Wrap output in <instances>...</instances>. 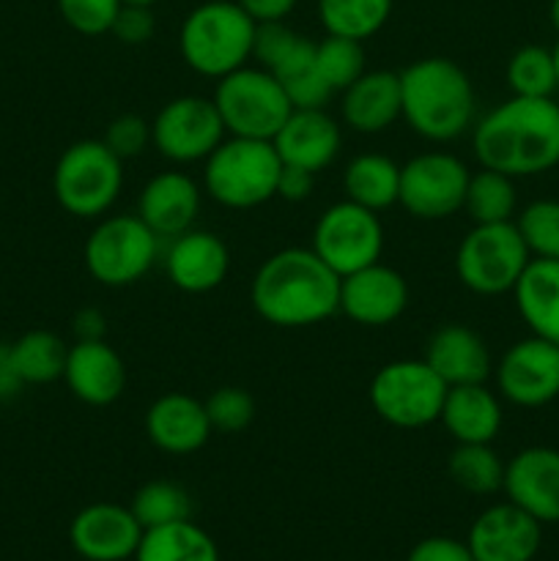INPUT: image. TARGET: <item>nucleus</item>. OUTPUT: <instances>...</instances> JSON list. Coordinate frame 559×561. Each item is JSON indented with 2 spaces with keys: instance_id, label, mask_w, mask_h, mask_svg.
Listing matches in <instances>:
<instances>
[{
  "instance_id": "f257e3e1",
  "label": "nucleus",
  "mask_w": 559,
  "mask_h": 561,
  "mask_svg": "<svg viewBox=\"0 0 559 561\" xmlns=\"http://www.w3.org/2000/svg\"><path fill=\"white\" fill-rule=\"evenodd\" d=\"M480 168L529 179L559 164V104L554 99L510 96L471 126Z\"/></svg>"
},
{
  "instance_id": "f03ea898",
  "label": "nucleus",
  "mask_w": 559,
  "mask_h": 561,
  "mask_svg": "<svg viewBox=\"0 0 559 561\" xmlns=\"http://www.w3.org/2000/svg\"><path fill=\"white\" fill-rule=\"evenodd\" d=\"M250 301L277 329L316 327L340 312V277L310 247H288L258 266Z\"/></svg>"
},
{
  "instance_id": "7ed1b4c3",
  "label": "nucleus",
  "mask_w": 559,
  "mask_h": 561,
  "mask_svg": "<svg viewBox=\"0 0 559 561\" xmlns=\"http://www.w3.org/2000/svg\"><path fill=\"white\" fill-rule=\"evenodd\" d=\"M400 118L431 142H449L475 126V85L449 58H422L406 66L400 71Z\"/></svg>"
},
{
  "instance_id": "20e7f679",
  "label": "nucleus",
  "mask_w": 559,
  "mask_h": 561,
  "mask_svg": "<svg viewBox=\"0 0 559 561\" xmlns=\"http://www.w3.org/2000/svg\"><path fill=\"white\" fill-rule=\"evenodd\" d=\"M258 22L236 0H206L184 16L179 53L195 75L223 80L250 64Z\"/></svg>"
},
{
  "instance_id": "39448f33",
  "label": "nucleus",
  "mask_w": 559,
  "mask_h": 561,
  "mask_svg": "<svg viewBox=\"0 0 559 561\" xmlns=\"http://www.w3.org/2000/svg\"><path fill=\"white\" fill-rule=\"evenodd\" d=\"M283 159L272 140L225 137L203 162V190L225 208H255L277 197Z\"/></svg>"
},
{
  "instance_id": "423d86ee",
  "label": "nucleus",
  "mask_w": 559,
  "mask_h": 561,
  "mask_svg": "<svg viewBox=\"0 0 559 561\" xmlns=\"http://www.w3.org/2000/svg\"><path fill=\"white\" fill-rule=\"evenodd\" d=\"M124 190V162L104 140H80L60 153L53 173L55 201L80 219H102Z\"/></svg>"
},
{
  "instance_id": "0eeeda50",
  "label": "nucleus",
  "mask_w": 559,
  "mask_h": 561,
  "mask_svg": "<svg viewBox=\"0 0 559 561\" xmlns=\"http://www.w3.org/2000/svg\"><path fill=\"white\" fill-rule=\"evenodd\" d=\"M162 239L137 214L102 217L85 241V268L104 288H126L159 261Z\"/></svg>"
},
{
  "instance_id": "6e6552de",
  "label": "nucleus",
  "mask_w": 559,
  "mask_h": 561,
  "mask_svg": "<svg viewBox=\"0 0 559 561\" xmlns=\"http://www.w3.org/2000/svg\"><path fill=\"white\" fill-rule=\"evenodd\" d=\"M214 107L230 137L274 140L294 113L283 85L261 66H241L214 88Z\"/></svg>"
},
{
  "instance_id": "1a4fd4ad",
  "label": "nucleus",
  "mask_w": 559,
  "mask_h": 561,
  "mask_svg": "<svg viewBox=\"0 0 559 561\" xmlns=\"http://www.w3.org/2000/svg\"><path fill=\"white\" fill-rule=\"evenodd\" d=\"M532 255L515 222L475 225L455 252L458 279L477 296L513 294Z\"/></svg>"
},
{
  "instance_id": "9d476101",
  "label": "nucleus",
  "mask_w": 559,
  "mask_h": 561,
  "mask_svg": "<svg viewBox=\"0 0 559 561\" xmlns=\"http://www.w3.org/2000/svg\"><path fill=\"white\" fill-rule=\"evenodd\" d=\"M447 383L425 359H398L384 365L370 381V405L387 425L417 431L438 422Z\"/></svg>"
},
{
  "instance_id": "9b49d317",
  "label": "nucleus",
  "mask_w": 559,
  "mask_h": 561,
  "mask_svg": "<svg viewBox=\"0 0 559 561\" xmlns=\"http://www.w3.org/2000/svg\"><path fill=\"white\" fill-rule=\"evenodd\" d=\"M252 58L283 85L294 110L323 107L334 96L316 64V42L290 31L285 22H261Z\"/></svg>"
},
{
  "instance_id": "f8f14e48",
  "label": "nucleus",
  "mask_w": 559,
  "mask_h": 561,
  "mask_svg": "<svg viewBox=\"0 0 559 561\" xmlns=\"http://www.w3.org/2000/svg\"><path fill=\"white\" fill-rule=\"evenodd\" d=\"M310 250L340 279L381 261L384 228L376 211L360 203L340 201L318 217Z\"/></svg>"
},
{
  "instance_id": "ddd939ff",
  "label": "nucleus",
  "mask_w": 559,
  "mask_h": 561,
  "mask_svg": "<svg viewBox=\"0 0 559 561\" xmlns=\"http://www.w3.org/2000/svg\"><path fill=\"white\" fill-rule=\"evenodd\" d=\"M469 175V168L455 153H420L400 168L398 203L417 219H447L464 208Z\"/></svg>"
},
{
  "instance_id": "4468645a",
  "label": "nucleus",
  "mask_w": 559,
  "mask_h": 561,
  "mask_svg": "<svg viewBox=\"0 0 559 561\" xmlns=\"http://www.w3.org/2000/svg\"><path fill=\"white\" fill-rule=\"evenodd\" d=\"M225 135L223 118L206 96L170 99L151 121V146L175 164L206 162Z\"/></svg>"
},
{
  "instance_id": "2eb2a0df",
  "label": "nucleus",
  "mask_w": 559,
  "mask_h": 561,
  "mask_svg": "<svg viewBox=\"0 0 559 561\" xmlns=\"http://www.w3.org/2000/svg\"><path fill=\"white\" fill-rule=\"evenodd\" d=\"M497 389L518 409H540L559 398V345L529 334L502 354Z\"/></svg>"
},
{
  "instance_id": "dca6fc26",
  "label": "nucleus",
  "mask_w": 559,
  "mask_h": 561,
  "mask_svg": "<svg viewBox=\"0 0 559 561\" xmlns=\"http://www.w3.org/2000/svg\"><path fill=\"white\" fill-rule=\"evenodd\" d=\"M142 526L129 507L96 502L82 507L69 526V542L85 561L135 559L142 540Z\"/></svg>"
},
{
  "instance_id": "f3484780",
  "label": "nucleus",
  "mask_w": 559,
  "mask_h": 561,
  "mask_svg": "<svg viewBox=\"0 0 559 561\" xmlns=\"http://www.w3.org/2000/svg\"><path fill=\"white\" fill-rule=\"evenodd\" d=\"M409 307V283L381 261L340 279V312L360 327H389Z\"/></svg>"
},
{
  "instance_id": "a211bd4d",
  "label": "nucleus",
  "mask_w": 559,
  "mask_h": 561,
  "mask_svg": "<svg viewBox=\"0 0 559 561\" xmlns=\"http://www.w3.org/2000/svg\"><path fill=\"white\" fill-rule=\"evenodd\" d=\"M507 502L537 524H559V449L526 447L504 463Z\"/></svg>"
},
{
  "instance_id": "6ab92c4d",
  "label": "nucleus",
  "mask_w": 559,
  "mask_h": 561,
  "mask_svg": "<svg viewBox=\"0 0 559 561\" xmlns=\"http://www.w3.org/2000/svg\"><path fill=\"white\" fill-rule=\"evenodd\" d=\"M543 524L515 504H493L477 515L466 546L475 561H532L540 551Z\"/></svg>"
},
{
  "instance_id": "aec40b11",
  "label": "nucleus",
  "mask_w": 559,
  "mask_h": 561,
  "mask_svg": "<svg viewBox=\"0 0 559 561\" xmlns=\"http://www.w3.org/2000/svg\"><path fill=\"white\" fill-rule=\"evenodd\" d=\"M272 146L288 168L321 173L340 157L343 129L323 107L294 110L283 129L274 135Z\"/></svg>"
},
{
  "instance_id": "412c9836",
  "label": "nucleus",
  "mask_w": 559,
  "mask_h": 561,
  "mask_svg": "<svg viewBox=\"0 0 559 561\" xmlns=\"http://www.w3.org/2000/svg\"><path fill=\"white\" fill-rule=\"evenodd\" d=\"M201 186L181 170L157 173L137 197V217L162 241L175 239L195 228L201 214Z\"/></svg>"
},
{
  "instance_id": "4be33fe9",
  "label": "nucleus",
  "mask_w": 559,
  "mask_h": 561,
  "mask_svg": "<svg viewBox=\"0 0 559 561\" xmlns=\"http://www.w3.org/2000/svg\"><path fill=\"white\" fill-rule=\"evenodd\" d=\"M228 247L217 233H208V230H186L170 239L164 250L168 279L184 294H208L219 288L228 277Z\"/></svg>"
},
{
  "instance_id": "5701e85b",
  "label": "nucleus",
  "mask_w": 559,
  "mask_h": 561,
  "mask_svg": "<svg viewBox=\"0 0 559 561\" xmlns=\"http://www.w3.org/2000/svg\"><path fill=\"white\" fill-rule=\"evenodd\" d=\"M66 387L88 405H110L124 394L126 365L104 340H77L66 356Z\"/></svg>"
},
{
  "instance_id": "b1692460",
  "label": "nucleus",
  "mask_w": 559,
  "mask_h": 561,
  "mask_svg": "<svg viewBox=\"0 0 559 561\" xmlns=\"http://www.w3.org/2000/svg\"><path fill=\"white\" fill-rule=\"evenodd\" d=\"M146 433L157 449L168 455H192L206 447L214 433L206 403L190 394L170 392L153 400L146 411Z\"/></svg>"
},
{
  "instance_id": "393cba45",
  "label": "nucleus",
  "mask_w": 559,
  "mask_h": 561,
  "mask_svg": "<svg viewBox=\"0 0 559 561\" xmlns=\"http://www.w3.org/2000/svg\"><path fill=\"white\" fill-rule=\"evenodd\" d=\"M422 359L447 387L486 383L493 367L486 340L464 323H447V327L436 329L427 340Z\"/></svg>"
},
{
  "instance_id": "a878e982",
  "label": "nucleus",
  "mask_w": 559,
  "mask_h": 561,
  "mask_svg": "<svg viewBox=\"0 0 559 561\" xmlns=\"http://www.w3.org/2000/svg\"><path fill=\"white\" fill-rule=\"evenodd\" d=\"M340 115L351 131L381 135L403 115L398 71H365L340 93Z\"/></svg>"
},
{
  "instance_id": "bb28decb",
  "label": "nucleus",
  "mask_w": 559,
  "mask_h": 561,
  "mask_svg": "<svg viewBox=\"0 0 559 561\" xmlns=\"http://www.w3.org/2000/svg\"><path fill=\"white\" fill-rule=\"evenodd\" d=\"M502 403L486 383L449 387L438 422L458 444H491L502 431Z\"/></svg>"
},
{
  "instance_id": "cd10ccee",
  "label": "nucleus",
  "mask_w": 559,
  "mask_h": 561,
  "mask_svg": "<svg viewBox=\"0 0 559 561\" xmlns=\"http://www.w3.org/2000/svg\"><path fill=\"white\" fill-rule=\"evenodd\" d=\"M513 299L529 334L559 345V261L532 257L515 283Z\"/></svg>"
},
{
  "instance_id": "c85d7f7f",
  "label": "nucleus",
  "mask_w": 559,
  "mask_h": 561,
  "mask_svg": "<svg viewBox=\"0 0 559 561\" xmlns=\"http://www.w3.org/2000/svg\"><path fill=\"white\" fill-rule=\"evenodd\" d=\"M345 201L360 203L370 211L395 206L400 195V164L384 153H360L345 164Z\"/></svg>"
},
{
  "instance_id": "c756f323",
  "label": "nucleus",
  "mask_w": 559,
  "mask_h": 561,
  "mask_svg": "<svg viewBox=\"0 0 559 561\" xmlns=\"http://www.w3.org/2000/svg\"><path fill=\"white\" fill-rule=\"evenodd\" d=\"M135 561H219V548L197 524L175 520L142 531Z\"/></svg>"
},
{
  "instance_id": "7c9ffc66",
  "label": "nucleus",
  "mask_w": 559,
  "mask_h": 561,
  "mask_svg": "<svg viewBox=\"0 0 559 561\" xmlns=\"http://www.w3.org/2000/svg\"><path fill=\"white\" fill-rule=\"evenodd\" d=\"M464 211L475 225L513 222L518 211V192L515 179L497 173V170H477L469 175L464 197Z\"/></svg>"
},
{
  "instance_id": "2f4dec72",
  "label": "nucleus",
  "mask_w": 559,
  "mask_h": 561,
  "mask_svg": "<svg viewBox=\"0 0 559 561\" xmlns=\"http://www.w3.org/2000/svg\"><path fill=\"white\" fill-rule=\"evenodd\" d=\"M392 14V0H318V20L329 36L365 38L376 36Z\"/></svg>"
},
{
  "instance_id": "473e14b6",
  "label": "nucleus",
  "mask_w": 559,
  "mask_h": 561,
  "mask_svg": "<svg viewBox=\"0 0 559 561\" xmlns=\"http://www.w3.org/2000/svg\"><path fill=\"white\" fill-rule=\"evenodd\" d=\"M11 354H14L16 370H20L25 383H53L64 378L66 356H69V345L47 329H33V332L22 334L16 343H11Z\"/></svg>"
},
{
  "instance_id": "72a5a7b5",
  "label": "nucleus",
  "mask_w": 559,
  "mask_h": 561,
  "mask_svg": "<svg viewBox=\"0 0 559 561\" xmlns=\"http://www.w3.org/2000/svg\"><path fill=\"white\" fill-rule=\"evenodd\" d=\"M447 474L466 493L491 496L502 491L504 460L493 453L491 444H458L447 458Z\"/></svg>"
},
{
  "instance_id": "f704fd0d",
  "label": "nucleus",
  "mask_w": 559,
  "mask_h": 561,
  "mask_svg": "<svg viewBox=\"0 0 559 561\" xmlns=\"http://www.w3.org/2000/svg\"><path fill=\"white\" fill-rule=\"evenodd\" d=\"M129 510L140 520L142 529H157V526L175 524V520H190L192 499L175 482L153 480L135 493Z\"/></svg>"
},
{
  "instance_id": "c9c22d12",
  "label": "nucleus",
  "mask_w": 559,
  "mask_h": 561,
  "mask_svg": "<svg viewBox=\"0 0 559 561\" xmlns=\"http://www.w3.org/2000/svg\"><path fill=\"white\" fill-rule=\"evenodd\" d=\"M507 85L513 96L551 99L557 91L551 49L529 44V47H521L518 53H513L507 64Z\"/></svg>"
},
{
  "instance_id": "e433bc0d",
  "label": "nucleus",
  "mask_w": 559,
  "mask_h": 561,
  "mask_svg": "<svg viewBox=\"0 0 559 561\" xmlns=\"http://www.w3.org/2000/svg\"><path fill=\"white\" fill-rule=\"evenodd\" d=\"M316 64L327 85L334 93H343L351 82L365 75V49L362 42L343 36H329L316 44Z\"/></svg>"
},
{
  "instance_id": "4c0bfd02",
  "label": "nucleus",
  "mask_w": 559,
  "mask_h": 561,
  "mask_svg": "<svg viewBox=\"0 0 559 561\" xmlns=\"http://www.w3.org/2000/svg\"><path fill=\"white\" fill-rule=\"evenodd\" d=\"M515 228L532 257L559 261V201L543 197L524 206L515 219Z\"/></svg>"
},
{
  "instance_id": "58836bf2",
  "label": "nucleus",
  "mask_w": 559,
  "mask_h": 561,
  "mask_svg": "<svg viewBox=\"0 0 559 561\" xmlns=\"http://www.w3.org/2000/svg\"><path fill=\"white\" fill-rule=\"evenodd\" d=\"M206 414L214 431L219 433H241L255 420V400L247 389L219 387L206 400Z\"/></svg>"
},
{
  "instance_id": "ea45409f",
  "label": "nucleus",
  "mask_w": 559,
  "mask_h": 561,
  "mask_svg": "<svg viewBox=\"0 0 559 561\" xmlns=\"http://www.w3.org/2000/svg\"><path fill=\"white\" fill-rule=\"evenodd\" d=\"M121 0H58V11L71 31L82 36H102L110 33L121 11Z\"/></svg>"
},
{
  "instance_id": "a19ab883",
  "label": "nucleus",
  "mask_w": 559,
  "mask_h": 561,
  "mask_svg": "<svg viewBox=\"0 0 559 561\" xmlns=\"http://www.w3.org/2000/svg\"><path fill=\"white\" fill-rule=\"evenodd\" d=\"M102 140L121 162H126V159L140 157L151 146V124L146 118H140V115H118L115 121H110Z\"/></svg>"
},
{
  "instance_id": "79ce46f5",
  "label": "nucleus",
  "mask_w": 559,
  "mask_h": 561,
  "mask_svg": "<svg viewBox=\"0 0 559 561\" xmlns=\"http://www.w3.org/2000/svg\"><path fill=\"white\" fill-rule=\"evenodd\" d=\"M153 31H157V20L148 5H121L113 27H110V33L124 44H146Z\"/></svg>"
},
{
  "instance_id": "37998d69",
  "label": "nucleus",
  "mask_w": 559,
  "mask_h": 561,
  "mask_svg": "<svg viewBox=\"0 0 559 561\" xmlns=\"http://www.w3.org/2000/svg\"><path fill=\"white\" fill-rule=\"evenodd\" d=\"M406 561H475L469 546L453 537H427L417 542Z\"/></svg>"
},
{
  "instance_id": "c03bdc74",
  "label": "nucleus",
  "mask_w": 559,
  "mask_h": 561,
  "mask_svg": "<svg viewBox=\"0 0 559 561\" xmlns=\"http://www.w3.org/2000/svg\"><path fill=\"white\" fill-rule=\"evenodd\" d=\"M312 186H316V173L283 164V173H280L277 181V197L288 203H301L312 195Z\"/></svg>"
},
{
  "instance_id": "a18cd8bd",
  "label": "nucleus",
  "mask_w": 559,
  "mask_h": 561,
  "mask_svg": "<svg viewBox=\"0 0 559 561\" xmlns=\"http://www.w3.org/2000/svg\"><path fill=\"white\" fill-rule=\"evenodd\" d=\"M236 3L261 25V22H283L299 0H236Z\"/></svg>"
},
{
  "instance_id": "49530a36",
  "label": "nucleus",
  "mask_w": 559,
  "mask_h": 561,
  "mask_svg": "<svg viewBox=\"0 0 559 561\" xmlns=\"http://www.w3.org/2000/svg\"><path fill=\"white\" fill-rule=\"evenodd\" d=\"M22 387H25V381H22L20 370H16L11 345L0 343V400H11L14 394H20Z\"/></svg>"
},
{
  "instance_id": "de8ad7c7",
  "label": "nucleus",
  "mask_w": 559,
  "mask_h": 561,
  "mask_svg": "<svg viewBox=\"0 0 559 561\" xmlns=\"http://www.w3.org/2000/svg\"><path fill=\"white\" fill-rule=\"evenodd\" d=\"M107 321L96 307H85L75 316V337L77 340H104Z\"/></svg>"
},
{
  "instance_id": "09e8293b",
  "label": "nucleus",
  "mask_w": 559,
  "mask_h": 561,
  "mask_svg": "<svg viewBox=\"0 0 559 561\" xmlns=\"http://www.w3.org/2000/svg\"><path fill=\"white\" fill-rule=\"evenodd\" d=\"M548 14H551V25L557 27L559 33V0H551V11H548Z\"/></svg>"
},
{
  "instance_id": "8fccbe9b",
  "label": "nucleus",
  "mask_w": 559,
  "mask_h": 561,
  "mask_svg": "<svg viewBox=\"0 0 559 561\" xmlns=\"http://www.w3.org/2000/svg\"><path fill=\"white\" fill-rule=\"evenodd\" d=\"M551 58H554V71H557V91H559V42L554 44V49H551Z\"/></svg>"
},
{
  "instance_id": "3c124183",
  "label": "nucleus",
  "mask_w": 559,
  "mask_h": 561,
  "mask_svg": "<svg viewBox=\"0 0 559 561\" xmlns=\"http://www.w3.org/2000/svg\"><path fill=\"white\" fill-rule=\"evenodd\" d=\"M121 3H124V5H148V9H151L157 0H121Z\"/></svg>"
}]
</instances>
